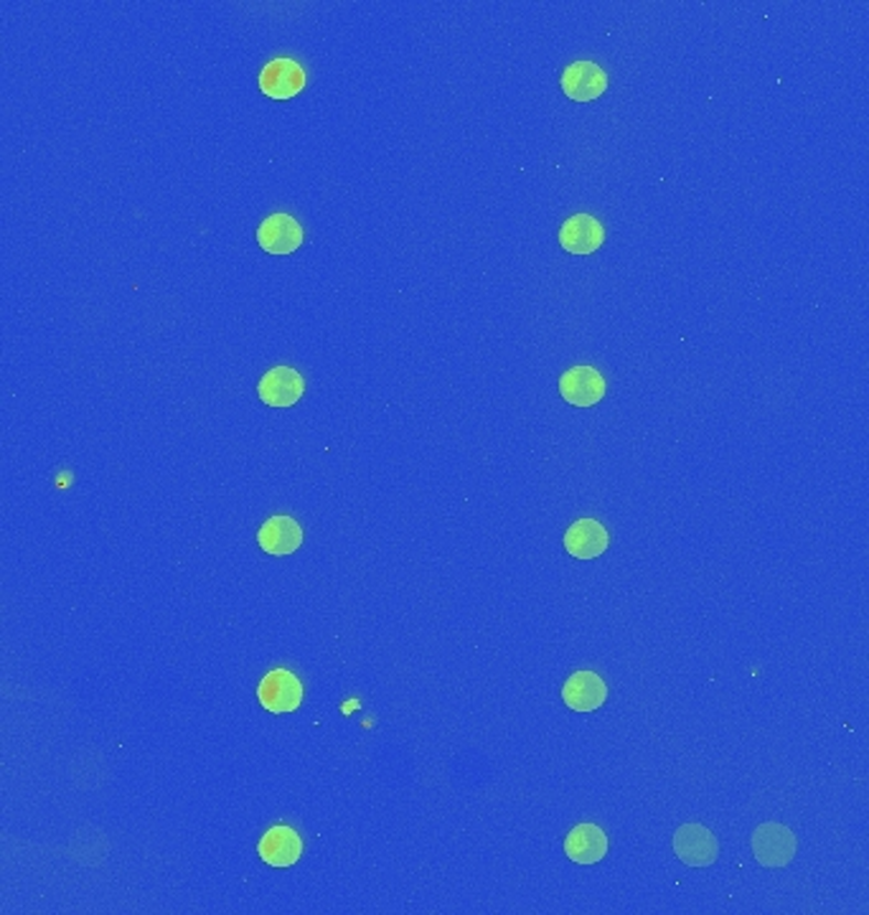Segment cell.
Segmentation results:
<instances>
[{"label":"cell","instance_id":"cell-3","mask_svg":"<svg viewBox=\"0 0 869 915\" xmlns=\"http://www.w3.org/2000/svg\"><path fill=\"white\" fill-rule=\"evenodd\" d=\"M753 854L763 868H785L796 854V837L783 824H760L753 835Z\"/></svg>","mask_w":869,"mask_h":915},{"label":"cell","instance_id":"cell-1","mask_svg":"<svg viewBox=\"0 0 869 915\" xmlns=\"http://www.w3.org/2000/svg\"><path fill=\"white\" fill-rule=\"evenodd\" d=\"M257 700L272 714L296 712L303 702V685L290 669H272L257 687Z\"/></svg>","mask_w":869,"mask_h":915},{"label":"cell","instance_id":"cell-7","mask_svg":"<svg viewBox=\"0 0 869 915\" xmlns=\"http://www.w3.org/2000/svg\"><path fill=\"white\" fill-rule=\"evenodd\" d=\"M257 243L267 255H292L303 245V227L290 214H270L257 229Z\"/></svg>","mask_w":869,"mask_h":915},{"label":"cell","instance_id":"cell-10","mask_svg":"<svg viewBox=\"0 0 869 915\" xmlns=\"http://www.w3.org/2000/svg\"><path fill=\"white\" fill-rule=\"evenodd\" d=\"M562 89L575 103H592L608 89V74L596 62H575L562 74Z\"/></svg>","mask_w":869,"mask_h":915},{"label":"cell","instance_id":"cell-11","mask_svg":"<svg viewBox=\"0 0 869 915\" xmlns=\"http://www.w3.org/2000/svg\"><path fill=\"white\" fill-rule=\"evenodd\" d=\"M562 700L575 712H596L608 700V685L596 671H578L565 681Z\"/></svg>","mask_w":869,"mask_h":915},{"label":"cell","instance_id":"cell-13","mask_svg":"<svg viewBox=\"0 0 869 915\" xmlns=\"http://www.w3.org/2000/svg\"><path fill=\"white\" fill-rule=\"evenodd\" d=\"M257 542L267 555L286 557L303 545V527L292 517L280 514V517H272L262 524L260 531H257Z\"/></svg>","mask_w":869,"mask_h":915},{"label":"cell","instance_id":"cell-6","mask_svg":"<svg viewBox=\"0 0 869 915\" xmlns=\"http://www.w3.org/2000/svg\"><path fill=\"white\" fill-rule=\"evenodd\" d=\"M305 87V69L296 60H272L262 66L260 89L272 99H292Z\"/></svg>","mask_w":869,"mask_h":915},{"label":"cell","instance_id":"cell-12","mask_svg":"<svg viewBox=\"0 0 869 915\" xmlns=\"http://www.w3.org/2000/svg\"><path fill=\"white\" fill-rule=\"evenodd\" d=\"M608 545L610 535L598 519H578L565 535V549L575 560H598Z\"/></svg>","mask_w":869,"mask_h":915},{"label":"cell","instance_id":"cell-4","mask_svg":"<svg viewBox=\"0 0 869 915\" xmlns=\"http://www.w3.org/2000/svg\"><path fill=\"white\" fill-rule=\"evenodd\" d=\"M559 392L575 407H592L605 397V379L596 366H572L559 377Z\"/></svg>","mask_w":869,"mask_h":915},{"label":"cell","instance_id":"cell-2","mask_svg":"<svg viewBox=\"0 0 869 915\" xmlns=\"http://www.w3.org/2000/svg\"><path fill=\"white\" fill-rule=\"evenodd\" d=\"M674 852L689 868H709L720 857V842L705 824H684L674 835Z\"/></svg>","mask_w":869,"mask_h":915},{"label":"cell","instance_id":"cell-9","mask_svg":"<svg viewBox=\"0 0 869 915\" xmlns=\"http://www.w3.org/2000/svg\"><path fill=\"white\" fill-rule=\"evenodd\" d=\"M605 243V229L596 216L575 214L559 229V245L570 255H592Z\"/></svg>","mask_w":869,"mask_h":915},{"label":"cell","instance_id":"cell-8","mask_svg":"<svg viewBox=\"0 0 869 915\" xmlns=\"http://www.w3.org/2000/svg\"><path fill=\"white\" fill-rule=\"evenodd\" d=\"M305 392V381L292 366H275L260 379L257 395L270 407H292Z\"/></svg>","mask_w":869,"mask_h":915},{"label":"cell","instance_id":"cell-14","mask_svg":"<svg viewBox=\"0 0 869 915\" xmlns=\"http://www.w3.org/2000/svg\"><path fill=\"white\" fill-rule=\"evenodd\" d=\"M565 852L575 864H598L608 854V837L598 824H578L565 839Z\"/></svg>","mask_w":869,"mask_h":915},{"label":"cell","instance_id":"cell-5","mask_svg":"<svg viewBox=\"0 0 869 915\" xmlns=\"http://www.w3.org/2000/svg\"><path fill=\"white\" fill-rule=\"evenodd\" d=\"M257 854L270 868H292L303 854V839L292 827L278 824V827L265 831L260 844H257Z\"/></svg>","mask_w":869,"mask_h":915}]
</instances>
